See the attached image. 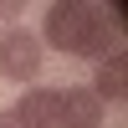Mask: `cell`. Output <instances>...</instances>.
Segmentation results:
<instances>
[{
    "label": "cell",
    "instance_id": "5",
    "mask_svg": "<svg viewBox=\"0 0 128 128\" xmlns=\"http://www.w3.org/2000/svg\"><path fill=\"white\" fill-rule=\"evenodd\" d=\"M87 92H92L98 102H123V98H128V62H123V51H113V56L98 62V77H92Z\"/></svg>",
    "mask_w": 128,
    "mask_h": 128
},
{
    "label": "cell",
    "instance_id": "1",
    "mask_svg": "<svg viewBox=\"0 0 128 128\" xmlns=\"http://www.w3.org/2000/svg\"><path fill=\"white\" fill-rule=\"evenodd\" d=\"M123 41V10H102L92 0H56L41 26V46L62 51V56H113Z\"/></svg>",
    "mask_w": 128,
    "mask_h": 128
},
{
    "label": "cell",
    "instance_id": "4",
    "mask_svg": "<svg viewBox=\"0 0 128 128\" xmlns=\"http://www.w3.org/2000/svg\"><path fill=\"white\" fill-rule=\"evenodd\" d=\"M10 113L26 128H56V87H26V98L10 102Z\"/></svg>",
    "mask_w": 128,
    "mask_h": 128
},
{
    "label": "cell",
    "instance_id": "3",
    "mask_svg": "<svg viewBox=\"0 0 128 128\" xmlns=\"http://www.w3.org/2000/svg\"><path fill=\"white\" fill-rule=\"evenodd\" d=\"M56 128H102V102L87 87H56Z\"/></svg>",
    "mask_w": 128,
    "mask_h": 128
},
{
    "label": "cell",
    "instance_id": "6",
    "mask_svg": "<svg viewBox=\"0 0 128 128\" xmlns=\"http://www.w3.org/2000/svg\"><path fill=\"white\" fill-rule=\"evenodd\" d=\"M20 16V5H16V0H0V20H5V26H10V20H16Z\"/></svg>",
    "mask_w": 128,
    "mask_h": 128
},
{
    "label": "cell",
    "instance_id": "2",
    "mask_svg": "<svg viewBox=\"0 0 128 128\" xmlns=\"http://www.w3.org/2000/svg\"><path fill=\"white\" fill-rule=\"evenodd\" d=\"M41 36L36 31H26V26H5L0 31V77L5 82H36L41 77Z\"/></svg>",
    "mask_w": 128,
    "mask_h": 128
},
{
    "label": "cell",
    "instance_id": "7",
    "mask_svg": "<svg viewBox=\"0 0 128 128\" xmlns=\"http://www.w3.org/2000/svg\"><path fill=\"white\" fill-rule=\"evenodd\" d=\"M0 128H26V123H20V118H16L10 108H0Z\"/></svg>",
    "mask_w": 128,
    "mask_h": 128
}]
</instances>
